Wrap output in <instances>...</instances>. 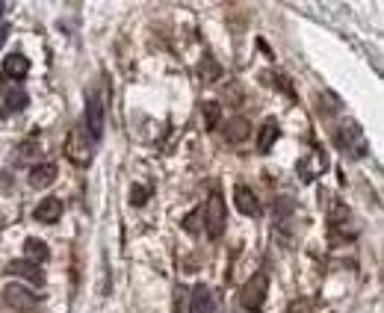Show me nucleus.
Returning <instances> with one entry per match:
<instances>
[{"label": "nucleus", "mask_w": 384, "mask_h": 313, "mask_svg": "<svg viewBox=\"0 0 384 313\" xmlns=\"http://www.w3.org/2000/svg\"><path fill=\"white\" fill-rule=\"evenodd\" d=\"M30 71V60L24 57V53H9V57L3 60V77L6 80H21V77H27Z\"/></svg>", "instance_id": "nucleus-12"}, {"label": "nucleus", "mask_w": 384, "mask_h": 313, "mask_svg": "<svg viewBox=\"0 0 384 313\" xmlns=\"http://www.w3.org/2000/svg\"><path fill=\"white\" fill-rule=\"evenodd\" d=\"M3 301L12 310H18V313H33L39 307V296L36 293H30L27 287H21V284H9V287H3Z\"/></svg>", "instance_id": "nucleus-4"}, {"label": "nucleus", "mask_w": 384, "mask_h": 313, "mask_svg": "<svg viewBox=\"0 0 384 313\" xmlns=\"http://www.w3.org/2000/svg\"><path fill=\"white\" fill-rule=\"evenodd\" d=\"M201 113H204V127L207 130H216L219 127V118H222V107H219L216 100H204Z\"/></svg>", "instance_id": "nucleus-17"}, {"label": "nucleus", "mask_w": 384, "mask_h": 313, "mask_svg": "<svg viewBox=\"0 0 384 313\" xmlns=\"http://www.w3.org/2000/svg\"><path fill=\"white\" fill-rule=\"evenodd\" d=\"M266 293H269V278H266V272H257V275H251V281L243 287L239 301H243L246 310L257 313L263 307V301H266Z\"/></svg>", "instance_id": "nucleus-2"}, {"label": "nucleus", "mask_w": 384, "mask_h": 313, "mask_svg": "<svg viewBox=\"0 0 384 313\" xmlns=\"http://www.w3.org/2000/svg\"><path fill=\"white\" fill-rule=\"evenodd\" d=\"M33 154H36V145H33V142H27L24 148H21V160H27V156H33Z\"/></svg>", "instance_id": "nucleus-21"}, {"label": "nucleus", "mask_w": 384, "mask_h": 313, "mask_svg": "<svg viewBox=\"0 0 384 313\" xmlns=\"http://www.w3.org/2000/svg\"><path fill=\"white\" fill-rule=\"evenodd\" d=\"M86 130H89V139L98 142L104 136V95L89 92V100H86Z\"/></svg>", "instance_id": "nucleus-3"}, {"label": "nucleus", "mask_w": 384, "mask_h": 313, "mask_svg": "<svg viewBox=\"0 0 384 313\" xmlns=\"http://www.w3.org/2000/svg\"><path fill=\"white\" fill-rule=\"evenodd\" d=\"M281 136V130H278V121L275 118H269L266 125L260 127V133H257V151L260 154H269V148L275 145V139Z\"/></svg>", "instance_id": "nucleus-15"}, {"label": "nucleus", "mask_w": 384, "mask_h": 313, "mask_svg": "<svg viewBox=\"0 0 384 313\" xmlns=\"http://www.w3.org/2000/svg\"><path fill=\"white\" fill-rule=\"evenodd\" d=\"M248 133H251L248 118L234 116V118L228 121V127H225V139H228V142H234V145H239V142H246V139H248Z\"/></svg>", "instance_id": "nucleus-14"}, {"label": "nucleus", "mask_w": 384, "mask_h": 313, "mask_svg": "<svg viewBox=\"0 0 384 313\" xmlns=\"http://www.w3.org/2000/svg\"><path fill=\"white\" fill-rule=\"evenodd\" d=\"M337 145H340V148H346L352 156H367V151H369V148H367V139H364V130H360L358 125H352V121L340 127Z\"/></svg>", "instance_id": "nucleus-6"}, {"label": "nucleus", "mask_w": 384, "mask_h": 313, "mask_svg": "<svg viewBox=\"0 0 384 313\" xmlns=\"http://www.w3.org/2000/svg\"><path fill=\"white\" fill-rule=\"evenodd\" d=\"M145 201H148V186H134V189H130V204H134V207H142V204H145Z\"/></svg>", "instance_id": "nucleus-19"}, {"label": "nucleus", "mask_w": 384, "mask_h": 313, "mask_svg": "<svg viewBox=\"0 0 384 313\" xmlns=\"http://www.w3.org/2000/svg\"><path fill=\"white\" fill-rule=\"evenodd\" d=\"M204 216V228H207V237L210 240H219L225 233V225H228V210H225V198L219 189H213L210 198H207V204L201 210Z\"/></svg>", "instance_id": "nucleus-1"}, {"label": "nucleus", "mask_w": 384, "mask_h": 313, "mask_svg": "<svg viewBox=\"0 0 384 313\" xmlns=\"http://www.w3.org/2000/svg\"><path fill=\"white\" fill-rule=\"evenodd\" d=\"M48 245L42 242V240H36V237H30L27 242H24V260H30V263H45L48 260Z\"/></svg>", "instance_id": "nucleus-16"}, {"label": "nucleus", "mask_w": 384, "mask_h": 313, "mask_svg": "<svg viewBox=\"0 0 384 313\" xmlns=\"http://www.w3.org/2000/svg\"><path fill=\"white\" fill-rule=\"evenodd\" d=\"M6 272L15 278H24L30 284H45V272L39 269V263H30V260H12L6 266Z\"/></svg>", "instance_id": "nucleus-9"}, {"label": "nucleus", "mask_w": 384, "mask_h": 313, "mask_svg": "<svg viewBox=\"0 0 384 313\" xmlns=\"http://www.w3.org/2000/svg\"><path fill=\"white\" fill-rule=\"evenodd\" d=\"M234 204H237V210H239L243 216H260V213H263L257 195L251 193L246 184H237V186H234Z\"/></svg>", "instance_id": "nucleus-7"}, {"label": "nucleus", "mask_w": 384, "mask_h": 313, "mask_svg": "<svg viewBox=\"0 0 384 313\" xmlns=\"http://www.w3.org/2000/svg\"><path fill=\"white\" fill-rule=\"evenodd\" d=\"M9 33H12V30H9V24H0V48H3V44H6Z\"/></svg>", "instance_id": "nucleus-22"}, {"label": "nucleus", "mask_w": 384, "mask_h": 313, "mask_svg": "<svg viewBox=\"0 0 384 313\" xmlns=\"http://www.w3.org/2000/svg\"><path fill=\"white\" fill-rule=\"evenodd\" d=\"M199 71H201V80L204 83H216V80H222V69L210 60V57H204V62L199 65Z\"/></svg>", "instance_id": "nucleus-18"}, {"label": "nucleus", "mask_w": 384, "mask_h": 313, "mask_svg": "<svg viewBox=\"0 0 384 313\" xmlns=\"http://www.w3.org/2000/svg\"><path fill=\"white\" fill-rule=\"evenodd\" d=\"M53 181H57V166H53V163L33 166V172H30V186L45 189V186H51Z\"/></svg>", "instance_id": "nucleus-13"}, {"label": "nucleus", "mask_w": 384, "mask_h": 313, "mask_svg": "<svg viewBox=\"0 0 384 313\" xmlns=\"http://www.w3.org/2000/svg\"><path fill=\"white\" fill-rule=\"evenodd\" d=\"M3 9H6V3H3V0H0V15H3Z\"/></svg>", "instance_id": "nucleus-23"}, {"label": "nucleus", "mask_w": 384, "mask_h": 313, "mask_svg": "<svg viewBox=\"0 0 384 313\" xmlns=\"http://www.w3.org/2000/svg\"><path fill=\"white\" fill-rule=\"evenodd\" d=\"M199 219H201V210H192V213L183 219V228L190 233H195V231H199Z\"/></svg>", "instance_id": "nucleus-20"}, {"label": "nucleus", "mask_w": 384, "mask_h": 313, "mask_svg": "<svg viewBox=\"0 0 384 313\" xmlns=\"http://www.w3.org/2000/svg\"><path fill=\"white\" fill-rule=\"evenodd\" d=\"M0 98H3L6 107L15 109V113H21V109L30 104V98H27L24 89L15 86V80H6V77H0Z\"/></svg>", "instance_id": "nucleus-8"}, {"label": "nucleus", "mask_w": 384, "mask_h": 313, "mask_svg": "<svg viewBox=\"0 0 384 313\" xmlns=\"http://www.w3.org/2000/svg\"><path fill=\"white\" fill-rule=\"evenodd\" d=\"M213 310H216V298L210 293V287L199 284L190 296V313H213Z\"/></svg>", "instance_id": "nucleus-11"}, {"label": "nucleus", "mask_w": 384, "mask_h": 313, "mask_svg": "<svg viewBox=\"0 0 384 313\" xmlns=\"http://www.w3.org/2000/svg\"><path fill=\"white\" fill-rule=\"evenodd\" d=\"M65 156L77 166H89L92 163V142L86 139V130H71L68 142H65Z\"/></svg>", "instance_id": "nucleus-5"}, {"label": "nucleus", "mask_w": 384, "mask_h": 313, "mask_svg": "<svg viewBox=\"0 0 384 313\" xmlns=\"http://www.w3.org/2000/svg\"><path fill=\"white\" fill-rule=\"evenodd\" d=\"M33 216H36V222H42V225H53V222H60V216H62V201L60 198H42L39 207L33 210Z\"/></svg>", "instance_id": "nucleus-10"}]
</instances>
